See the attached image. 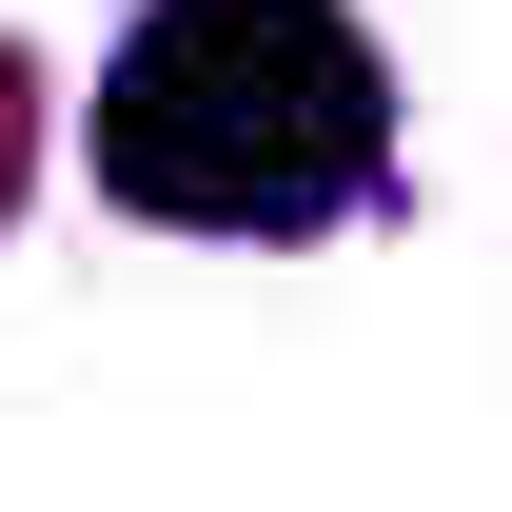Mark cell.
I'll list each match as a JSON object with an SVG mask.
<instances>
[{"label":"cell","instance_id":"1","mask_svg":"<svg viewBox=\"0 0 512 512\" xmlns=\"http://www.w3.org/2000/svg\"><path fill=\"white\" fill-rule=\"evenodd\" d=\"M79 158L158 237H335L394 197V60L355 0H138Z\"/></svg>","mask_w":512,"mask_h":512},{"label":"cell","instance_id":"2","mask_svg":"<svg viewBox=\"0 0 512 512\" xmlns=\"http://www.w3.org/2000/svg\"><path fill=\"white\" fill-rule=\"evenodd\" d=\"M20 158H40V60L0 40V217H20Z\"/></svg>","mask_w":512,"mask_h":512}]
</instances>
